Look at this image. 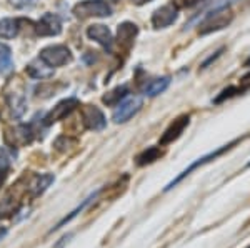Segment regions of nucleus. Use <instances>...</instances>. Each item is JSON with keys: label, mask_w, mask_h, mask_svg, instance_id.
Returning <instances> with one entry per match:
<instances>
[{"label": "nucleus", "mask_w": 250, "mask_h": 248, "mask_svg": "<svg viewBox=\"0 0 250 248\" xmlns=\"http://www.w3.org/2000/svg\"><path fill=\"white\" fill-rule=\"evenodd\" d=\"M35 30H37V35H40V37H54V35H59L62 32V22H60L57 15L45 14L37 22Z\"/></svg>", "instance_id": "1a4fd4ad"}, {"label": "nucleus", "mask_w": 250, "mask_h": 248, "mask_svg": "<svg viewBox=\"0 0 250 248\" xmlns=\"http://www.w3.org/2000/svg\"><path fill=\"white\" fill-rule=\"evenodd\" d=\"M222 52H224V49H220L219 52H215V55H212V57H208V60H205V62L202 63V69H207L208 65H210V63L213 62V60H217L222 55Z\"/></svg>", "instance_id": "cd10ccee"}, {"label": "nucleus", "mask_w": 250, "mask_h": 248, "mask_svg": "<svg viewBox=\"0 0 250 248\" xmlns=\"http://www.w3.org/2000/svg\"><path fill=\"white\" fill-rule=\"evenodd\" d=\"M245 248H250V245H249V247H245Z\"/></svg>", "instance_id": "f704fd0d"}, {"label": "nucleus", "mask_w": 250, "mask_h": 248, "mask_svg": "<svg viewBox=\"0 0 250 248\" xmlns=\"http://www.w3.org/2000/svg\"><path fill=\"white\" fill-rule=\"evenodd\" d=\"M40 60L50 67H62L72 62V54L65 45H50L40 52Z\"/></svg>", "instance_id": "20e7f679"}, {"label": "nucleus", "mask_w": 250, "mask_h": 248, "mask_svg": "<svg viewBox=\"0 0 250 248\" xmlns=\"http://www.w3.org/2000/svg\"><path fill=\"white\" fill-rule=\"evenodd\" d=\"M188 123H190V117H188V115H182V117L175 118L170 125H168V129L162 134V137L159 140V145L165 147V145H168V143L175 142V140L184 134V130L188 127Z\"/></svg>", "instance_id": "6e6552de"}, {"label": "nucleus", "mask_w": 250, "mask_h": 248, "mask_svg": "<svg viewBox=\"0 0 250 248\" xmlns=\"http://www.w3.org/2000/svg\"><path fill=\"white\" fill-rule=\"evenodd\" d=\"M72 143H75L74 140L68 138V137H65V135H63V137H59L57 140H55V149L60 150V152H65V150L68 149V147L72 145Z\"/></svg>", "instance_id": "b1692460"}, {"label": "nucleus", "mask_w": 250, "mask_h": 248, "mask_svg": "<svg viewBox=\"0 0 250 248\" xmlns=\"http://www.w3.org/2000/svg\"><path fill=\"white\" fill-rule=\"evenodd\" d=\"M140 109H142V98L140 97L127 98V100H124L122 103H119V107H117V110L114 112L112 118H114L115 123H125L134 117Z\"/></svg>", "instance_id": "39448f33"}, {"label": "nucleus", "mask_w": 250, "mask_h": 248, "mask_svg": "<svg viewBox=\"0 0 250 248\" xmlns=\"http://www.w3.org/2000/svg\"><path fill=\"white\" fill-rule=\"evenodd\" d=\"M177 15H179V10H177L175 5H164L154 12V15H152V25L155 29H165V27L172 25L175 22Z\"/></svg>", "instance_id": "9d476101"}, {"label": "nucleus", "mask_w": 250, "mask_h": 248, "mask_svg": "<svg viewBox=\"0 0 250 248\" xmlns=\"http://www.w3.org/2000/svg\"><path fill=\"white\" fill-rule=\"evenodd\" d=\"M100 193H102V190H99V191H94V193H92V195H88V197H87L85 200H83L82 203H80V205L77 207V209H74V210L70 211V213H68V215H65V217H63L62 220H60V222H59L57 225H55L54 229H52L50 231H54V230H59V229H62L63 225H67V223H70L72 220H74L75 217H79V215L82 213V211L85 210L87 207L90 205V203H94L95 200L99 198V195H100Z\"/></svg>", "instance_id": "4468645a"}, {"label": "nucleus", "mask_w": 250, "mask_h": 248, "mask_svg": "<svg viewBox=\"0 0 250 248\" xmlns=\"http://www.w3.org/2000/svg\"><path fill=\"white\" fill-rule=\"evenodd\" d=\"M34 140V130L30 125H19L12 132V145H27Z\"/></svg>", "instance_id": "f3484780"}, {"label": "nucleus", "mask_w": 250, "mask_h": 248, "mask_svg": "<svg viewBox=\"0 0 250 248\" xmlns=\"http://www.w3.org/2000/svg\"><path fill=\"white\" fill-rule=\"evenodd\" d=\"M240 89H235V87H229V89H225V90H222V94L217 97L215 100H213V103L215 105H219V103H222L224 100H227V98H230L233 97V95H237V94H240Z\"/></svg>", "instance_id": "5701e85b"}, {"label": "nucleus", "mask_w": 250, "mask_h": 248, "mask_svg": "<svg viewBox=\"0 0 250 248\" xmlns=\"http://www.w3.org/2000/svg\"><path fill=\"white\" fill-rule=\"evenodd\" d=\"M127 94H128V87L120 85V87H117V89H114L112 92H108V94L104 95L102 102L107 103V105H110V107H115L120 103V100H124L125 97H127Z\"/></svg>", "instance_id": "412c9836"}, {"label": "nucleus", "mask_w": 250, "mask_h": 248, "mask_svg": "<svg viewBox=\"0 0 250 248\" xmlns=\"http://www.w3.org/2000/svg\"><path fill=\"white\" fill-rule=\"evenodd\" d=\"M27 74L30 75V77H34V78H48V77H52L54 75V69H52L50 65H47L43 60H34V62H30L29 65H27V69H25Z\"/></svg>", "instance_id": "dca6fc26"}, {"label": "nucleus", "mask_w": 250, "mask_h": 248, "mask_svg": "<svg viewBox=\"0 0 250 248\" xmlns=\"http://www.w3.org/2000/svg\"><path fill=\"white\" fill-rule=\"evenodd\" d=\"M245 67H250V57L247 58V62H245Z\"/></svg>", "instance_id": "473e14b6"}, {"label": "nucleus", "mask_w": 250, "mask_h": 248, "mask_svg": "<svg viewBox=\"0 0 250 248\" xmlns=\"http://www.w3.org/2000/svg\"><path fill=\"white\" fill-rule=\"evenodd\" d=\"M170 85V78L168 77H162V78H155L150 80L148 83H145L144 87V94L148 95V97H155V95L162 94V92Z\"/></svg>", "instance_id": "6ab92c4d"}, {"label": "nucleus", "mask_w": 250, "mask_h": 248, "mask_svg": "<svg viewBox=\"0 0 250 248\" xmlns=\"http://www.w3.org/2000/svg\"><path fill=\"white\" fill-rule=\"evenodd\" d=\"M74 14L79 19L108 17L112 14V9L105 0H83V2H79L74 7Z\"/></svg>", "instance_id": "7ed1b4c3"}, {"label": "nucleus", "mask_w": 250, "mask_h": 248, "mask_svg": "<svg viewBox=\"0 0 250 248\" xmlns=\"http://www.w3.org/2000/svg\"><path fill=\"white\" fill-rule=\"evenodd\" d=\"M137 34H139V29H137L135 23H130V22L120 23L119 29H117V38H119L120 45H124V47H130Z\"/></svg>", "instance_id": "2eb2a0df"}, {"label": "nucleus", "mask_w": 250, "mask_h": 248, "mask_svg": "<svg viewBox=\"0 0 250 248\" xmlns=\"http://www.w3.org/2000/svg\"><path fill=\"white\" fill-rule=\"evenodd\" d=\"M19 20L15 19H2L0 20V37L2 38H14L17 37L20 27Z\"/></svg>", "instance_id": "aec40b11"}, {"label": "nucleus", "mask_w": 250, "mask_h": 248, "mask_svg": "<svg viewBox=\"0 0 250 248\" xmlns=\"http://www.w3.org/2000/svg\"><path fill=\"white\" fill-rule=\"evenodd\" d=\"M250 89V72L247 75H244V77L240 78V90L244 92V90H247Z\"/></svg>", "instance_id": "a878e982"}, {"label": "nucleus", "mask_w": 250, "mask_h": 248, "mask_svg": "<svg viewBox=\"0 0 250 248\" xmlns=\"http://www.w3.org/2000/svg\"><path fill=\"white\" fill-rule=\"evenodd\" d=\"M10 167V158L5 153V150H0V170H9Z\"/></svg>", "instance_id": "393cba45"}, {"label": "nucleus", "mask_w": 250, "mask_h": 248, "mask_svg": "<svg viewBox=\"0 0 250 248\" xmlns=\"http://www.w3.org/2000/svg\"><path fill=\"white\" fill-rule=\"evenodd\" d=\"M7 172H9V170H0V187H2V185H3V182H5Z\"/></svg>", "instance_id": "c756f323"}, {"label": "nucleus", "mask_w": 250, "mask_h": 248, "mask_svg": "<svg viewBox=\"0 0 250 248\" xmlns=\"http://www.w3.org/2000/svg\"><path fill=\"white\" fill-rule=\"evenodd\" d=\"M14 62H12V50L10 47H7L5 43H0V72L7 74L12 70Z\"/></svg>", "instance_id": "4be33fe9"}, {"label": "nucleus", "mask_w": 250, "mask_h": 248, "mask_svg": "<svg viewBox=\"0 0 250 248\" xmlns=\"http://www.w3.org/2000/svg\"><path fill=\"white\" fill-rule=\"evenodd\" d=\"M5 98H7V103H9V109L12 112V117L20 118L25 114L27 100H25V95H23L22 89H14L12 92H7Z\"/></svg>", "instance_id": "9b49d317"}, {"label": "nucleus", "mask_w": 250, "mask_h": 248, "mask_svg": "<svg viewBox=\"0 0 250 248\" xmlns=\"http://www.w3.org/2000/svg\"><path fill=\"white\" fill-rule=\"evenodd\" d=\"M55 177L52 173H37L32 177V180L29 182V187H27V190H29V195L32 198H37L40 195L45 191L48 187L54 183Z\"/></svg>", "instance_id": "f8f14e48"}, {"label": "nucleus", "mask_w": 250, "mask_h": 248, "mask_svg": "<svg viewBox=\"0 0 250 248\" xmlns=\"http://www.w3.org/2000/svg\"><path fill=\"white\" fill-rule=\"evenodd\" d=\"M82 122L85 125V129L100 132L107 127L105 115L102 114V110L97 109L95 105H85L82 110Z\"/></svg>", "instance_id": "0eeeda50"}, {"label": "nucleus", "mask_w": 250, "mask_h": 248, "mask_svg": "<svg viewBox=\"0 0 250 248\" xmlns=\"http://www.w3.org/2000/svg\"><path fill=\"white\" fill-rule=\"evenodd\" d=\"M134 3H137V5H144V3H147V2H150V0H132Z\"/></svg>", "instance_id": "2f4dec72"}, {"label": "nucleus", "mask_w": 250, "mask_h": 248, "mask_svg": "<svg viewBox=\"0 0 250 248\" xmlns=\"http://www.w3.org/2000/svg\"><path fill=\"white\" fill-rule=\"evenodd\" d=\"M79 107V100L77 98H65V100H62V102H59L57 105L54 107L48 114L45 115V125H52V123H55V122H59V120H63L65 117H68V115L72 114L75 109Z\"/></svg>", "instance_id": "423d86ee"}, {"label": "nucleus", "mask_w": 250, "mask_h": 248, "mask_svg": "<svg viewBox=\"0 0 250 248\" xmlns=\"http://www.w3.org/2000/svg\"><path fill=\"white\" fill-rule=\"evenodd\" d=\"M35 0H10V3L14 7H27V5H32Z\"/></svg>", "instance_id": "bb28decb"}, {"label": "nucleus", "mask_w": 250, "mask_h": 248, "mask_svg": "<svg viewBox=\"0 0 250 248\" xmlns=\"http://www.w3.org/2000/svg\"><path fill=\"white\" fill-rule=\"evenodd\" d=\"M250 137V134H245V135H242V137H239V138H233L232 142H229V143H225V145H222V147H219V149H215L213 152H208L207 155H204V157H200V158H197L195 162H192L190 165L187 167L185 170H182L180 172L179 175H177L175 178L173 180H170V182L165 185V189H164V191H168V190H172L173 187H177L179 185L180 182L185 178V177H188V175L192 173L193 170H197V169H200V167H204V165H207V163H210V162H213V160H217L219 157H222L224 153H227V152H230L233 147L235 145H239V143H242L244 142L245 138H249Z\"/></svg>", "instance_id": "f257e3e1"}, {"label": "nucleus", "mask_w": 250, "mask_h": 248, "mask_svg": "<svg viewBox=\"0 0 250 248\" xmlns=\"http://www.w3.org/2000/svg\"><path fill=\"white\" fill-rule=\"evenodd\" d=\"M247 169H250V162H249V163H247Z\"/></svg>", "instance_id": "72a5a7b5"}, {"label": "nucleus", "mask_w": 250, "mask_h": 248, "mask_svg": "<svg viewBox=\"0 0 250 248\" xmlns=\"http://www.w3.org/2000/svg\"><path fill=\"white\" fill-rule=\"evenodd\" d=\"M87 35L88 38L95 40L97 43H100L102 47H105V49H110L112 47V34L110 30H108V27L105 25H90L87 29Z\"/></svg>", "instance_id": "ddd939ff"}, {"label": "nucleus", "mask_w": 250, "mask_h": 248, "mask_svg": "<svg viewBox=\"0 0 250 248\" xmlns=\"http://www.w3.org/2000/svg\"><path fill=\"white\" fill-rule=\"evenodd\" d=\"M232 20H233V14L229 7L208 10L205 19L202 20V23L199 25V34L207 35V34H210V32L220 30V29H224V27H227Z\"/></svg>", "instance_id": "f03ea898"}, {"label": "nucleus", "mask_w": 250, "mask_h": 248, "mask_svg": "<svg viewBox=\"0 0 250 248\" xmlns=\"http://www.w3.org/2000/svg\"><path fill=\"white\" fill-rule=\"evenodd\" d=\"M205 2V0H184V5L185 7H193V5H199V3Z\"/></svg>", "instance_id": "c85d7f7f"}, {"label": "nucleus", "mask_w": 250, "mask_h": 248, "mask_svg": "<svg viewBox=\"0 0 250 248\" xmlns=\"http://www.w3.org/2000/svg\"><path fill=\"white\" fill-rule=\"evenodd\" d=\"M164 155V152L159 149V147H148L144 152H140L139 155L135 157V163L139 167H145V165H150L154 163L155 160H159Z\"/></svg>", "instance_id": "a211bd4d"}, {"label": "nucleus", "mask_w": 250, "mask_h": 248, "mask_svg": "<svg viewBox=\"0 0 250 248\" xmlns=\"http://www.w3.org/2000/svg\"><path fill=\"white\" fill-rule=\"evenodd\" d=\"M5 235H7V229H5V227H0V240L5 237Z\"/></svg>", "instance_id": "7c9ffc66"}]
</instances>
